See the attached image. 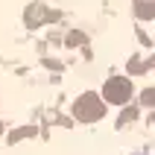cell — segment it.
I'll return each mask as SVG.
<instances>
[{
  "mask_svg": "<svg viewBox=\"0 0 155 155\" xmlns=\"http://www.w3.org/2000/svg\"><path fill=\"white\" fill-rule=\"evenodd\" d=\"M103 114H105L103 100H100L97 94H91V91H88V94H82L76 103H73V117H76V120H82V123H94V120H100Z\"/></svg>",
  "mask_w": 155,
  "mask_h": 155,
  "instance_id": "1",
  "label": "cell"
},
{
  "mask_svg": "<svg viewBox=\"0 0 155 155\" xmlns=\"http://www.w3.org/2000/svg\"><path fill=\"white\" fill-rule=\"evenodd\" d=\"M103 97L108 100V103H114V105H123V103L132 97V82H129L126 76H123V79H117V76L108 79L105 88H103Z\"/></svg>",
  "mask_w": 155,
  "mask_h": 155,
  "instance_id": "2",
  "label": "cell"
},
{
  "mask_svg": "<svg viewBox=\"0 0 155 155\" xmlns=\"http://www.w3.org/2000/svg\"><path fill=\"white\" fill-rule=\"evenodd\" d=\"M47 18H56V15H50L47 9L41 6V3H35V6H29V15H26V24L29 26H38L41 21H47Z\"/></svg>",
  "mask_w": 155,
  "mask_h": 155,
  "instance_id": "3",
  "label": "cell"
},
{
  "mask_svg": "<svg viewBox=\"0 0 155 155\" xmlns=\"http://www.w3.org/2000/svg\"><path fill=\"white\" fill-rule=\"evenodd\" d=\"M138 15L147 18V21L152 18V3H149V0H147V3H140V0H138Z\"/></svg>",
  "mask_w": 155,
  "mask_h": 155,
  "instance_id": "4",
  "label": "cell"
},
{
  "mask_svg": "<svg viewBox=\"0 0 155 155\" xmlns=\"http://www.w3.org/2000/svg\"><path fill=\"white\" fill-rule=\"evenodd\" d=\"M0 132H3V123H0Z\"/></svg>",
  "mask_w": 155,
  "mask_h": 155,
  "instance_id": "5",
  "label": "cell"
}]
</instances>
